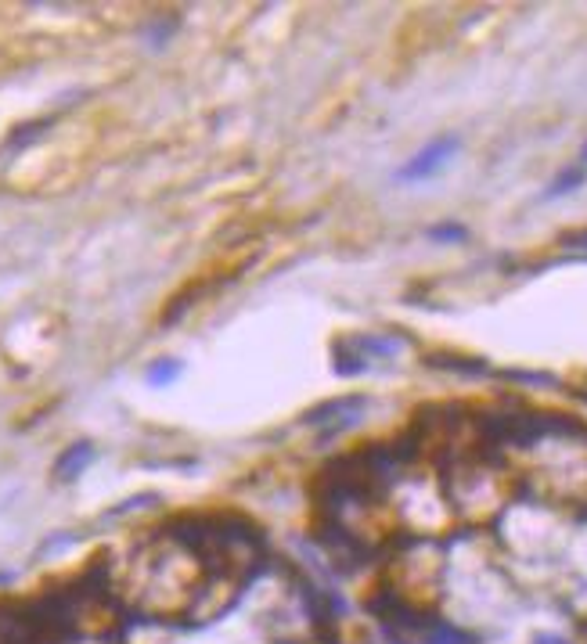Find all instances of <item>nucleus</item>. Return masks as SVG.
I'll use <instances>...</instances> for the list:
<instances>
[{"instance_id":"obj_1","label":"nucleus","mask_w":587,"mask_h":644,"mask_svg":"<svg viewBox=\"0 0 587 644\" xmlns=\"http://www.w3.org/2000/svg\"><path fill=\"white\" fill-rule=\"evenodd\" d=\"M458 152V137H440V141H433L429 148H422V152L415 155V159L407 162L404 170L397 173V180H425L433 177L436 170H443L447 162H451V155Z\"/></svg>"},{"instance_id":"obj_2","label":"nucleus","mask_w":587,"mask_h":644,"mask_svg":"<svg viewBox=\"0 0 587 644\" xmlns=\"http://www.w3.org/2000/svg\"><path fill=\"white\" fill-rule=\"evenodd\" d=\"M91 461H94V447H87V443H76V447H69L62 454V461L55 465V475H58V479H76V475L91 465Z\"/></svg>"},{"instance_id":"obj_3","label":"nucleus","mask_w":587,"mask_h":644,"mask_svg":"<svg viewBox=\"0 0 587 644\" xmlns=\"http://www.w3.org/2000/svg\"><path fill=\"white\" fill-rule=\"evenodd\" d=\"M587 173L580 170V166H569L566 173H559V177L551 180L548 184V191H544V198H562V195H569L573 188H580V180H584Z\"/></svg>"},{"instance_id":"obj_4","label":"nucleus","mask_w":587,"mask_h":644,"mask_svg":"<svg viewBox=\"0 0 587 644\" xmlns=\"http://www.w3.org/2000/svg\"><path fill=\"white\" fill-rule=\"evenodd\" d=\"M177 375H181V364H173V360H159V364L148 367V382L152 385H170Z\"/></svg>"},{"instance_id":"obj_5","label":"nucleus","mask_w":587,"mask_h":644,"mask_svg":"<svg viewBox=\"0 0 587 644\" xmlns=\"http://www.w3.org/2000/svg\"><path fill=\"white\" fill-rule=\"evenodd\" d=\"M537 644H566L562 637H537Z\"/></svg>"},{"instance_id":"obj_6","label":"nucleus","mask_w":587,"mask_h":644,"mask_svg":"<svg viewBox=\"0 0 587 644\" xmlns=\"http://www.w3.org/2000/svg\"><path fill=\"white\" fill-rule=\"evenodd\" d=\"M577 166H580V170H584V173H587V144H584V152H580V162H577Z\"/></svg>"},{"instance_id":"obj_7","label":"nucleus","mask_w":587,"mask_h":644,"mask_svg":"<svg viewBox=\"0 0 587 644\" xmlns=\"http://www.w3.org/2000/svg\"><path fill=\"white\" fill-rule=\"evenodd\" d=\"M577 245H584V249H587V234H580V238H577Z\"/></svg>"}]
</instances>
